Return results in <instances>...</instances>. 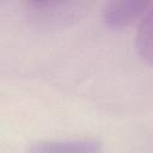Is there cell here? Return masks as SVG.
Segmentation results:
<instances>
[{
    "mask_svg": "<svg viewBox=\"0 0 153 153\" xmlns=\"http://www.w3.org/2000/svg\"><path fill=\"white\" fill-rule=\"evenodd\" d=\"M136 48L141 59L153 65V5L140 22L136 35Z\"/></svg>",
    "mask_w": 153,
    "mask_h": 153,
    "instance_id": "4",
    "label": "cell"
},
{
    "mask_svg": "<svg viewBox=\"0 0 153 153\" xmlns=\"http://www.w3.org/2000/svg\"><path fill=\"white\" fill-rule=\"evenodd\" d=\"M152 5L151 1H112L104 6L102 19L111 29H122L143 17Z\"/></svg>",
    "mask_w": 153,
    "mask_h": 153,
    "instance_id": "2",
    "label": "cell"
},
{
    "mask_svg": "<svg viewBox=\"0 0 153 153\" xmlns=\"http://www.w3.org/2000/svg\"><path fill=\"white\" fill-rule=\"evenodd\" d=\"M27 153H102V143L96 139L45 140L32 143Z\"/></svg>",
    "mask_w": 153,
    "mask_h": 153,
    "instance_id": "3",
    "label": "cell"
},
{
    "mask_svg": "<svg viewBox=\"0 0 153 153\" xmlns=\"http://www.w3.org/2000/svg\"><path fill=\"white\" fill-rule=\"evenodd\" d=\"M85 11L76 1H26L24 12L31 25L39 30H55L74 23Z\"/></svg>",
    "mask_w": 153,
    "mask_h": 153,
    "instance_id": "1",
    "label": "cell"
}]
</instances>
